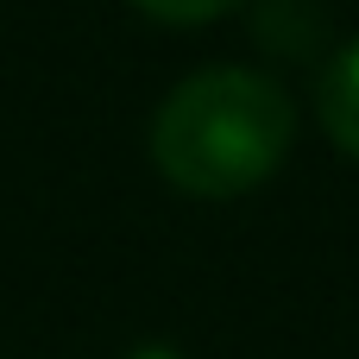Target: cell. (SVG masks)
<instances>
[{"instance_id":"3","label":"cell","mask_w":359,"mask_h":359,"mask_svg":"<svg viewBox=\"0 0 359 359\" xmlns=\"http://www.w3.org/2000/svg\"><path fill=\"white\" fill-rule=\"evenodd\" d=\"M139 13H151V19H164V25H202V19H221V13H233L240 0H133Z\"/></svg>"},{"instance_id":"4","label":"cell","mask_w":359,"mask_h":359,"mask_svg":"<svg viewBox=\"0 0 359 359\" xmlns=\"http://www.w3.org/2000/svg\"><path fill=\"white\" fill-rule=\"evenodd\" d=\"M133 359H183V353H170V347H139Z\"/></svg>"},{"instance_id":"1","label":"cell","mask_w":359,"mask_h":359,"mask_svg":"<svg viewBox=\"0 0 359 359\" xmlns=\"http://www.w3.org/2000/svg\"><path fill=\"white\" fill-rule=\"evenodd\" d=\"M297 139V101L265 69H196L151 114V164L170 189L233 202L259 189Z\"/></svg>"},{"instance_id":"2","label":"cell","mask_w":359,"mask_h":359,"mask_svg":"<svg viewBox=\"0 0 359 359\" xmlns=\"http://www.w3.org/2000/svg\"><path fill=\"white\" fill-rule=\"evenodd\" d=\"M316 120H322V133L359 164V44H347L328 63V76L316 88Z\"/></svg>"}]
</instances>
